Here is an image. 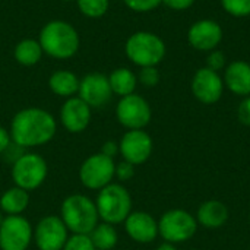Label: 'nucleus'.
<instances>
[{"mask_svg": "<svg viewBox=\"0 0 250 250\" xmlns=\"http://www.w3.org/2000/svg\"><path fill=\"white\" fill-rule=\"evenodd\" d=\"M223 10L233 18L250 16V0H220Z\"/></svg>", "mask_w": 250, "mask_h": 250, "instance_id": "obj_26", "label": "nucleus"}, {"mask_svg": "<svg viewBox=\"0 0 250 250\" xmlns=\"http://www.w3.org/2000/svg\"><path fill=\"white\" fill-rule=\"evenodd\" d=\"M10 176L15 186L32 192L44 185L48 176V164L37 152H23L12 163Z\"/></svg>", "mask_w": 250, "mask_h": 250, "instance_id": "obj_6", "label": "nucleus"}, {"mask_svg": "<svg viewBox=\"0 0 250 250\" xmlns=\"http://www.w3.org/2000/svg\"><path fill=\"white\" fill-rule=\"evenodd\" d=\"M97 250H113L119 243V233L116 226L100 221L98 226L88 234Z\"/></svg>", "mask_w": 250, "mask_h": 250, "instance_id": "obj_24", "label": "nucleus"}, {"mask_svg": "<svg viewBox=\"0 0 250 250\" xmlns=\"http://www.w3.org/2000/svg\"><path fill=\"white\" fill-rule=\"evenodd\" d=\"M126 234L136 243H152L158 234V221L145 211H132L123 223Z\"/></svg>", "mask_w": 250, "mask_h": 250, "instance_id": "obj_17", "label": "nucleus"}, {"mask_svg": "<svg viewBox=\"0 0 250 250\" xmlns=\"http://www.w3.org/2000/svg\"><path fill=\"white\" fill-rule=\"evenodd\" d=\"M4 217H6V215L0 211V226H1V223H3V220H4Z\"/></svg>", "mask_w": 250, "mask_h": 250, "instance_id": "obj_37", "label": "nucleus"}, {"mask_svg": "<svg viewBox=\"0 0 250 250\" xmlns=\"http://www.w3.org/2000/svg\"><path fill=\"white\" fill-rule=\"evenodd\" d=\"M136 76H138V83L144 85L145 88H154L161 81V73L157 69V66L139 67V72Z\"/></svg>", "mask_w": 250, "mask_h": 250, "instance_id": "obj_27", "label": "nucleus"}, {"mask_svg": "<svg viewBox=\"0 0 250 250\" xmlns=\"http://www.w3.org/2000/svg\"><path fill=\"white\" fill-rule=\"evenodd\" d=\"M249 223H250V214H249Z\"/></svg>", "mask_w": 250, "mask_h": 250, "instance_id": "obj_39", "label": "nucleus"}, {"mask_svg": "<svg viewBox=\"0 0 250 250\" xmlns=\"http://www.w3.org/2000/svg\"><path fill=\"white\" fill-rule=\"evenodd\" d=\"M10 144H12V138H10L9 129L0 126V155L4 154V151L10 146Z\"/></svg>", "mask_w": 250, "mask_h": 250, "instance_id": "obj_35", "label": "nucleus"}, {"mask_svg": "<svg viewBox=\"0 0 250 250\" xmlns=\"http://www.w3.org/2000/svg\"><path fill=\"white\" fill-rule=\"evenodd\" d=\"M189 250H198V249H189Z\"/></svg>", "mask_w": 250, "mask_h": 250, "instance_id": "obj_40", "label": "nucleus"}, {"mask_svg": "<svg viewBox=\"0 0 250 250\" xmlns=\"http://www.w3.org/2000/svg\"><path fill=\"white\" fill-rule=\"evenodd\" d=\"M195 217L198 226H202L208 230H217L226 226L230 217V211L224 202L218 199H209L199 205Z\"/></svg>", "mask_w": 250, "mask_h": 250, "instance_id": "obj_19", "label": "nucleus"}, {"mask_svg": "<svg viewBox=\"0 0 250 250\" xmlns=\"http://www.w3.org/2000/svg\"><path fill=\"white\" fill-rule=\"evenodd\" d=\"M119 151L125 161L136 166L146 163L154 151V141L145 129L126 130L119 141Z\"/></svg>", "mask_w": 250, "mask_h": 250, "instance_id": "obj_12", "label": "nucleus"}, {"mask_svg": "<svg viewBox=\"0 0 250 250\" xmlns=\"http://www.w3.org/2000/svg\"><path fill=\"white\" fill-rule=\"evenodd\" d=\"M116 119L126 130L145 129L152 119V108L142 95L133 92L119 100Z\"/></svg>", "mask_w": 250, "mask_h": 250, "instance_id": "obj_9", "label": "nucleus"}, {"mask_svg": "<svg viewBox=\"0 0 250 250\" xmlns=\"http://www.w3.org/2000/svg\"><path fill=\"white\" fill-rule=\"evenodd\" d=\"M100 221L117 226L123 224L132 212V196L122 183H110L98 190L95 199Z\"/></svg>", "mask_w": 250, "mask_h": 250, "instance_id": "obj_5", "label": "nucleus"}, {"mask_svg": "<svg viewBox=\"0 0 250 250\" xmlns=\"http://www.w3.org/2000/svg\"><path fill=\"white\" fill-rule=\"evenodd\" d=\"M155 250H179L176 248V245H173V243H168V242H163L158 248Z\"/></svg>", "mask_w": 250, "mask_h": 250, "instance_id": "obj_36", "label": "nucleus"}, {"mask_svg": "<svg viewBox=\"0 0 250 250\" xmlns=\"http://www.w3.org/2000/svg\"><path fill=\"white\" fill-rule=\"evenodd\" d=\"M42 56H44V51H42L38 40H34V38H23V40L18 41L13 48V57H15L16 63L21 66H25V67L38 64L41 62Z\"/></svg>", "mask_w": 250, "mask_h": 250, "instance_id": "obj_22", "label": "nucleus"}, {"mask_svg": "<svg viewBox=\"0 0 250 250\" xmlns=\"http://www.w3.org/2000/svg\"><path fill=\"white\" fill-rule=\"evenodd\" d=\"M70 233L60 215L42 217L34 229V242L38 250H63Z\"/></svg>", "mask_w": 250, "mask_h": 250, "instance_id": "obj_11", "label": "nucleus"}, {"mask_svg": "<svg viewBox=\"0 0 250 250\" xmlns=\"http://www.w3.org/2000/svg\"><path fill=\"white\" fill-rule=\"evenodd\" d=\"M198 227L199 226L196 217L192 215L189 211L180 208L166 211L158 220V234L164 242L173 245L185 243L193 239Z\"/></svg>", "mask_w": 250, "mask_h": 250, "instance_id": "obj_7", "label": "nucleus"}, {"mask_svg": "<svg viewBox=\"0 0 250 250\" xmlns=\"http://www.w3.org/2000/svg\"><path fill=\"white\" fill-rule=\"evenodd\" d=\"M207 67L211 69V70H215L220 73V70H224L227 67V57H226V53L215 48L212 51L208 53L207 56Z\"/></svg>", "mask_w": 250, "mask_h": 250, "instance_id": "obj_30", "label": "nucleus"}, {"mask_svg": "<svg viewBox=\"0 0 250 250\" xmlns=\"http://www.w3.org/2000/svg\"><path fill=\"white\" fill-rule=\"evenodd\" d=\"M81 78L72 70L59 69L54 70L48 78V88L50 91L62 98H72L78 95Z\"/></svg>", "mask_w": 250, "mask_h": 250, "instance_id": "obj_20", "label": "nucleus"}, {"mask_svg": "<svg viewBox=\"0 0 250 250\" xmlns=\"http://www.w3.org/2000/svg\"><path fill=\"white\" fill-rule=\"evenodd\" d=\"M224 88L223 76L207 66L198 69L190 82L193 97L205 105L217 104L224 94Z\"/></svg>", "mask_w": 250, "mask_h": 250, "instance_id": "obj_13", "label": "nucleus"}, {"mask_svg": "<svg viewBox=\"0 0 250 250\" xmlns=\"http://www.w3.org/2000/svg\"><path fill=\"white\" fill-rule=\"evenodd\" d=\"M224 86L234 95H250V63L245 60H234L224 69Z\"/></svg>", "mask_w": 250, "mask_h": 250, "instance_id": "obj_18", "label": "nucleus"}, {"mask_svg": "<svg viewBox=\"0 0 250 250\" xmlns=\"http://www.w3.org/2000/svg\"><path fill=\"white\" fill-rule=\"evenodd\" d=\"M100 152H103L104 155H107L110 158H114L117 154H120V151H119V142H116V141H105L103 144Z\"/></svg>", "mask_w": 250, "mask_h": 250, "instance_id": "obj_34", "label": "nucleus"}, {"mask_svg": "<svg viewBox=\"0 0 250 250\" xmlns=\"http://www.w3.org/2000/svg\"><path fill=\"white\" fill-rule=\"evenodd\" d=\"M78 97L82 98L91 108H101L110 103L113 91L108 82V76L101 72L86 73L79 83Z\"/></svg>", "mask_w": 250, "mask_h": 250, "instance_id": "obj_15", "label": "nucleus"}, {"mask_svg": "<svg viewBox=\"0 0 250 250\" xmlns=\"http://www.w3.org/2000/svg\"><path fill=\"white\" fill-rule=\"evenodd\" d=\"M116 161L103 152L92 154L83 160L79 167V180L89 190H101L114 180Z\"/></svg>", "mask_w": 250, "mask_h": 250, "instance_id": "obj_8", "label": "nucleus"}, {"mask_svg": "<svg viewBox=\"0 0 250 250\" xmlns=\"http://www.w3.org/2000/svg\"><path fill=\"white\" fill-rule=\"evenodd\" d=\"M237 119L242 125L250 126V95L245 97L237 107Z\"/></svg>", "mask_w": 250, "mask_h": 250, "instance_id": "obj_32", "label": "nucleus"}, {"mask_svg": "<svg viewBox=\"0 0 250 250\" xmlns=\"http://www.w3.org/2000/svg\"><path fill=\"white\" fill-rule=\"evenodd\" d=\"M38 42L48 57L54 60H69L81 48V35L67 21H48L40 31Z\"/></svg>", "mask_w": 250, "mask_h": 250, "instance_id": "obj_2", "label": "nucleus"}, {"mask_svg": "<svg viewBox=\"0 0 250 250\" xmlns=\"http://www.w3.org/2000/svg\"><path fill=\"white\" fill-rule=\"evenodd\" d=\"M108 82L113 95H119L122 98L135 92L138 86V76L129 67H117L108 75Z\"/></svg>", "mask_w": 250, "mask_h": 250, "instance_id": "obj_23", "label": "nucleus"}, {"mask_svg": "<svg viewBox=\"0 0 250 250\" xmlns=\"http://www.w3.org/2000/svg\"><path fill=\"white\" fill-rule=\"evenodd\" d=\"M60 218L70 234H89L100 223L95 201L82 193L64 198L60 207Z\"/></svg>", "mask_w": 250, "mask_h": 250, "instance_id": "obj_3", "label": "nucleus"}, {"mask_svg": "<svg viewBox=\"0 0 250 250\" xmlns=\"http://www.w3.org/2000/svg\"><path fill=\"white\" fill-rule=\"evenodd\" d=\"M127 9L136 13H148L155 10L160 4H163V0H123Z\"/></svg>", "mask_w": 250, "mask_h": 250, "instance_id": "obj_29", "label": "nucleus"}, {"mask_svg": "<svg viewBox=\"0 0 250 250\" xmlns=\"http://www.w3.org/2000/svg\"><path fill=\"white\" fill-rule=\"evenodd\" d=\"M9 133L12 142L22 149L40 148L56 136L57 120L45 108L26 107L12 117Z\"/></svg>", "mask_w": 250, "mask_h": 250, "instance_id": "obj_1", "label": "nucleus"}, {"mask_svg": "<svg viewBox=\"0 0 250 250\" xmlns=\"http://www.w3.org/2000/svg\"><path fill=\"white\" fill-rule=\"evenodd\" d=\"M125 54L138 67L158 66L167 54V45L155 32L136 31L126 40Z\"/></svg>", "mask_w": 250, "mask_h": 250, "instance_id": "obj_4", "label": "nucleus"}, {"mask_svg": "<svg viewBox=\"0 0 250 250\" xmlns=\"http://www.w3.org/2000/svg\"><path fill=\"white\" fill-rule=\"evenodd\" d=\"M59 119L69 133H82L91 123L92 108L78 95L66 98L60 107Z\"/></svg>", "mask_w": 250, "mask_h": 250, "instance_id": "obj_16", "label": "nucleus"}, {"mask_svg": "<svg viewBox=\"0 0 250 250\" xmlns=\"http://www.w3.org/2000/svg\"><path fill=\"white\" fill-rule=\"evenodd\" d=\"M29 192L13 186L0 196V211L4 215H22L29 207Z\"/></svg>", "mask_w": 250, "mask_h": 250, "instance_id": "obj_21", "label": "nucleus"}, {"mask_svg": "<svg viewBox=\"0 0 250 250\" xmlns=\"http://www.w3.org/2000/svg\"><path fill=\"white\" fill-rule=\"evenodd\" d=\"M63 1H76V0H63Z\"/></svg>", "mask_w": 250, "mask_h": 250, "instance_id": "obj_38", "label": "nucleus"}, {"mask_svg": "<svg viewBox=\"0 0 250 250\" xmlns=\"http://www.w3.org/2000/svg\"><path fill=\"white\" fill-rule=\"evenodd\" d=\"M195 1H196V0H163V4L167 6V7L171 9V10L183 12V10L190 9V7L195 4Z\"/></svg>", "mask_w": 250, "mask_h": 250, "instance_id": "obj_33", "label": "nucleus"}, {"mask_svg": "<svg viewBox=\"0 0 250 250\" xmlns=\"http://www.w3.org/2000/svg\"><path fill=\"white\" fill-rule=\"evenodd\" d=\"M135 177V166L127 163V161H120L119 164H116V173H114V179L119 180V183H126L129 180H132Z\"/></svg>", "mask_w": 250, "mask_h": 250, "instance_id": "obj_31", "label": "nucleus"}, {"mask_svg": "<svg viewBox=\"0 0 250 250\" xmlns=\"http://www.w3.org/2000/svg\"><path fill=\"white\" fill-rule=\"evenodd\" d=\"M63 250H97L88 234H70Z\"/></svg>", "mask_w": 250, "mask_h": 250, "instance_id": "obj_28", "label": "nucleus"}, {"mask_svg": "<svg viewBox=\"0 0 250 250\" xmlns=\"http://www.w3.org/2000/svg\"><path fill=\"white\" fill-rule=\"evenodd\" d=\"M75 3L78 10L89 19L103 18L110 7V0H76Z\"/></svg>", "mask_w": 250, "mask_h": 250, "instance_id": "obj_25", "label": "nucleus"}, {"mask_svg": "<svg viewBox=\"0 0 250 250\" xmlns=\"http://www.w3.org/2000/svg\"><path fill=\"white\" fill-rule=\"evenodd\" d=\"M223 26L214 19H199L188 29V42L198 51H212L223 41Z\"/></svg>", "mask_w": 250, "mask_h": 250, "instance_id": "obj_14", "label": "nucleus"}, {"mask_svg": "<svg viewBox=\"0 0 250 250\" xmlns=\"http://www.w3.org/2000/svg\"><path fill=\"white\" fill-rule=\"evenodd\" d=\"M34 227L23 215H6L0 226V250H28Z\"/></svg>", "mask_w": 250, "mask_h": 250, "instance_id": "obj_10", "label": "nucleus"}]
</instances>
